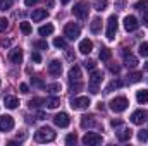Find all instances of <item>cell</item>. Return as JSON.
Instances as JSON below:
<instances>
[{
    "instance_id": "cell-54",
    "label": "cell",
    "mask_w": 148,
    "mask_h": 146,
    "mask_svg": "<svg viewBox=\"0 0 148 146\" xmlns=\"http://www.w3.org/2000/svg\"><path fill=\"white\" fill-rule=\"evenodd\" d=\"M47 7L52 9V7H53V0H47Z\"/></svg>"
},
{
    "instance_id": "cell-16",
    "label": "cell",
    "mask_w": 148,
    "mask_h": 146,
    "mask_svg": "<svg viewBox=\"0 0 148 146\" xmlns=\"http://www.w3.org/2000/svg\"><path fill=\"white\" fill-rule=\"evenodd\" d=\"M48 72L52 74V76H60V72H62V64L59 60H52L48 64Z\"/></svg>"
},
{
    "instance_id": "cell-6",
    "label": "cell",
    "mask_w": 148,
    "mask_h": 146,
    "mask_svg": "<svg viewBox=\"0 0 148 146\" xmlns=\"http://www.w3.org/2000/svg\"><path fill=\"white\" fill-rule=\"evenodd\" d=\"M102 141H103V138H102V134H98V132H86L84 138H83V145H86V146L100 145Z\"/></svg>"
},
{
    "instance_id": "cell-2",
    "label": "cell",
    "mask_w": 148,
    "mask_h": 146,
    "mask_svg": "<svg viewBox=\"0 0 148 146\" xmlns=\"http://www.w3.org/2000/svg\"><path fill=\"white\" fill-rule=\"evenodd\" d=\"M110 110L112 112H115V113H121V112H124V110L127 108V105H129V102H127V98L126 96H115V98H112L110 100Z\"/></svg>"
},
{
    "instance_id": "cell-25",
    "label": "cell",
    "mask_w": 148,
    "mask_h": 146,
    "mask_svg": "<svg viewBox=\"0 0 148 146\" xmlns=\"http://www.w3.org/2000/svg\"><path fill=\"white\" fill-rule=\"evenodd\" d=\"M119 88H122V81H121V79H114V81L109 83V86L105 88V93H110V91L119 89Z\"/></svg>"
},
{
    "instance_id": "cell-43",
    "label": "cell",
    "mask_w": 148,
    "mask_h": 146,
    "mask_svg": "<svg viewBox=\"0 0 148 146\" xmlns=\"http://www.w3.org/2000/svg\"><path fill=\"white\" fill-rule=\"evenodd\" d=\"M31 60L36 62V64H40V62H41V55H40L38 52H33V53H31Z\"/></svg>"
},
{
    "instance_id": "cell-33",
    "label": "cell",
    "mask_w": 148,
    "mask_h": 146,
    "mask_svg": "<svg viewBox=\"0 0 148 146\" xmlns=\"http://www.w3.org/2000/svg\"><path fill=\"white\" fill-rule=\"evenodd\" d=\"M83 89V83H79V81H71V91L73 93H77V91H81Z\"/></svg>"
},
{
    "instance_id": "cell-36",
    "label": "cell",
    "mask_w": 148,
    "mask_h": 146,
    "mask_svg": "<svg viewBox=\"0 0 148 146\" xmlns=\"http://www.w3.org/2000/svg\"><path fill=\"white\" fill-rule=\"evenodd\" d=\"M138 52H140L141 57H148V43H141L140 48H138Z\"/></svg>"
},
{
    "instance_id": "cell-56",
    "label": "cell",
    "mask_w": 148,
    "mask_h": 146,
    "mask_svg": "<svg viewBox=\"0 0 148 146\" xmlns=\"http://www.w3.org/2000/svg\"><path fill=\"white\" fill-rule=\"evenodd\" d=\"M0 45H2V46H9V40H5V41H2Z\"/></svg>"
},
{
    "instance_id": "cell-50",
    "label": "cell",
    "mask_w": 148,
    "mask_h": 146,
    "mask_svg": "<svg viewBox=\"0 0 148 146\" xmlns=\"http://www.w3.org/2000/svg\"><path fill=\"white\" fill-rule=\"evenodd\" d=\"M110 71L114 74H119V71H121V69H119V65H114V64H112V65H110Z\"/></svg>"
},
{
    "instance_id": "cell-26",
    "label": "cell",
    "mask_w": 148,
    "mask_h": 146,
    "mask_svg": "<svg viewBox=\"0 0 148 146\" xmlns=\"http://www.w3.org/2000/svg\"><path fill=\"white\" fill-rule=\"evenodd\" d=\"M38 33H40V36H50L53 33V26L52 24H45V26H41L38 29Z\"/></svg>"
},
{
    "instance_id": "cell-58",
    "label": "cell",
    "mask_w": 148,
    "mask_h": 146,
    "mask_svg": "<svg viewBox=\"0 0 148 146\" xmlns=\"http://www.w3.org/2000/svg\"><path fill=\"white\" fill-rule=\"evenodd\" d=\"M145 67H147V69H148V62H147V64H145Z\"/></svg>"
},
{
    "instance_id": "cell-11",
    "label": "cell",
    "mask_w": 148,
    "mask_h": 146,
    "mask_svg": "<svg viewBox=\"0 0 148 146\" xmlns=\"http://www.w3.org/2000/svg\"><path fill=\"white\" fill-rule=\"evenodd\" d=\"M147 119H148V113L145 110H134V112L131 113V122L136 124V126L143 124V120H147Z\"/></svg>"
},
{
    "instance_id": "cell-31",
    "label": "cell",
    "mask_w": 148,
    "mask_h": 146,
    "mask_svg": "<svg viewBox=\"0 0 148 146\" xmlns=\"http://www.w3.org/2000/svg\"><path fill=\"white\" fill-rule=\"evenodd\" d=\"M35 48H38V50H48V43L45 40H38V41H35Z\"/></svg>"
},
{
    "instance_id": "cell-5",
    "label": "cell",
    "mask_w": 148,
    "mask_h": 146,
    "mask_svg": "<svg viewBox=\"0 0 148 146\" xmlns=\"http://www.w3.org/2000/svg\"><path fill=\"white\" fill-rule=\"evenodd\" d=\"M81 35V28L76 24V23H69V24H66V28H64V36L69 38V40H76V38Z\"/></svg>"
},
{
    "instance_id": "cell-1",
    "label": "cell",
    "mask_w": 148,
    "mask_h": 146,
    "mask_svg": "<svg viewBox=\"0 0 148 146\" xmlns=\"http://www.w3.org/2000/svg\"><path fill=\"white\" fill-rule=\"evenodd\" d=\"M55 132H53V129L52 127H41V129H38L36 132H35V139H36V143H52L53 139H55Z\"/></svg>"
},
{
    "instance_id": "cell-27",
    "label": "cell",
    "mask_w": 148,
    "mask_h": 146,
    "mask_svg": "<svg viewBox=\"0 0 148 146\" xmlns=\"http://www.w3.org/2000/svg\"><path fill=\"white\" fill-rule=\"evenodd\" d=\"M141 77H143V74H141V72H131L129 76H127V83H129V84L140 83V81H141Z\"/></svg>"
},
{
    "instance_id": "cell-51",
    "label": "cell",
    "mask_w": 148,
    "mask_h": 146,
    "mask_svg": "<svg viewBox=\"0 0 148 146\" xmlns=\"http://www.w3.org/2000/svg\"><path fill=\"white\" fill-rule=\"evenodd\" d=\"M110 126H112V127H117V126H121V120H119V119H117V120L114 119V120L110 122Z\"/></svg>"
},
{
    "instance_id": "cell-48",
    "label": "cell",
    "mask_w": 148,
    "mask_h": 146,
    "mask_svg": "<svg viewBox=\"0 0 148 146\" xmlns=\"http://www.w3.org/2000/svg\"><path fill=\"white\" fill-rule=\"evenodd\" d=\"M19 89H21V93H28V91H29V86H28V84H24V83H23V84H21V86H19Z\"/></svg>"
},
{
    "instance_id": "cell-49",
    "label": "cell",
    "mask_w": 148,
    "mask_h": 146,
    "mask_svg": "<svg viewBox=\"0 0 148 146\" xmlns=\"http://www.w3.org/2000/svg\"><path fill=\"white\" fill-rule=\"evenodd\" d=\"M40 0H24V3L28 5V7H31V5H35V3H38Z\"/></svg>"
},
{
    "instance_id": "cell-20",
    "label": "cell",
    "mask_w": 148,
    "mask_h": 146,
    "mask_svg": "<svg viewBox=\"0 0 148 146\" xmlns=\"http://www.w3.org/2000/svg\"><path fill=\"white\" fill-rule=\"evenodd\" d=\"M131 136H133V131H131V129H121V131L117 132V139H119L121 143L129 141V139H131Z\"/></svg>"
},
{
    "instance_id": "cell-42",
    "label": "cell",
    "mask_w": 148,
    "mask_h": 146,
    "mask_svg": "<svg viewBox=\"0 0 148 146\" xmlns=\"http://www.w3.org/2000/svg\"><path fill=\"white\" fill-rule=\"evenodd\" d=\"M84 67H86L88 71H93V69L97 67V64H95V60H86V62H84Z\"/></svg>"
},
{
    "instance_id": "cell-4",
    "label": "cell",
    "mask_w": 148,
    "mask_h": 146,
    "mask_svg": "<svg viewBox=\"0 0 148 146\" xmlns=\"http://www.w3.org/2000/svg\"><path fill=\"white\" fill-rule=\"evenodd\" d=\"M117 29H119V21L115 16H110L109 21H107V40H114L117 35Z\"/></svg>"
},
{
    "instance_id": "cell-23",
    "label": "cell",
    "mask_w": 148,
    "mask_h": 146,
    "mask_svg": "<svg viewBox=\"0 0 148 146\" xmlns=\"http://www.w3.org/2000/svg\"><path fill=\"white\" fill-rule=\"evenodd\" d=\"M90 29H91V33H100L102 31V19L100 17H95L93 21H91V24H90Z\"/></svg>"
},
{
    "instance_id": "cell-18",
    "label": "cell",
    "mask_w": 148,
    "mask_h": 146,
    "mask_svg": "<svg viewBox=\"0 0 148 146\" xmlns=\"http://www.w3.org/2000/svg\"><path fill=\"white\" fill-rule=\"evenodd\" d=\"M59 105H60V98H59V96H48V98L45 100V107L50 108V110L57 108Z\"/></svg>"
},
{
    "instance_id": "cell-52",
    "label": "cell",
    "mask_w": 148,
    "mask_h": 146,
    "mask_svg": "<svg viewBox=\"0 0 148 146\" xmlns=\"http://www.w3.org/2000/svg\"><path fill=\"white\" fill-rule=\"evenodd\" d=\"M36 119H38V120H43V119H45V113H43V112H38V113H36Z\"/></svg>"
},
{
    "instance_id": "cell-15",
    "label": "cell",
    "mask_w": 148,
    "mask_h": 146,
    "mask_svg": "<svg viewBox=\"0 0 148 146\" xmlns=\"http://www.w3.org/2000/svg\"><path fill=\"white\" fill-rule=\"evenodd\" d=\"M93 50V41L91 40H81V43H79V52L81 53H84V55H88L90 52Z\"/></svg>"
},
{
    "instance_id": "cell-28",
    "label": "cell",
    "mask_w": 148,
    "mask_h": 146,
    "mask_svg": "<svg viewBox=\"0 0 148 146\" xmlns=\"http://www.w3.org/2000/svg\"><path fill=\"white\" fill-rule=\"evenodd\" d=\"M95 10H98V12H102V10H105L107 9V5H109V2L107 0H95Z\"/></svg>"
},
{
    "instance_id": "cell-24",
    "label": "cell",
    "mask_w": 148,
    "mask_h": 146,
    "mask_svg": "<svg viewBox=\"0 0 148 146\" xmlns=\"http://www.w3.org/2000/svg\"><path fill=\"white\" fill-rule=\"evenodd\" d=\"M81 79V69L77 65H73L69 71V81H79Z\"/></svg>"
},
{
    "instance_id": "cell-41",
    "label": "cell",
    "mask_w": 148,
    "mask_h": 146,
    "mask_svg": "<svg viewBox=\"0 0 148 146\" xmlns=\"http://www.w3.org/2000/svg\"><path fill=\"white\" fill-rule=\"evenodd\" d=\"M7 28H9V21L5 17H0V33H3Z\"/></svg>"
},
{
    "instance_id": "cell-14",
    "label": "cell",
    "mask_w": 148,
    "mask_h": 146,
    "mask_svg": "<svg viewBox=\"0 0 148 146\" xmlns=\"http://www.w3.org/2000/svg\"><path fill=\"white\" fill-rule=\"evenodd\" d=\"M9 60L12 64H21L23 62V50L21 48H12L9 52Z\"/></svg>"
},
{
    "instance_id": "cell-53",
    "label": "cell",
    "mask_w": 148,
    "mask_h": 146,
    "mask_svg": "<svg viewBox=\"0 0 148 146\" xmlns=\"http://www.w3.org/2000/svg\"><path fill=\"white\" fill-rule=\"evenodd\" d=\"M67 59H69V60H74V59H76V55H74L73 52H67Z\"/></svg>"
},
{
    "instance_id": "cell-22",
    "label": "cell",
    "mask_w": 148,
    "mask_h": 146,
    "mask_svg": "<svg viewBox=\"0 0 148 146\" xmlns=\"http://www.w3.org/2000/svg\"><path fill=\"white\" fill-rule=\"evenodd\" d=\"M3 103H5V107L7 108H17V105H19V100L16 98V96H5L3 98Z\"/></svg>"
},
{
    "instance_id": "cell-38",
    "label": "cell",
    "mask_w": 148,
    "mask_h": 146,
    "mask_svg": "<svg viewBox=\"0 0 148 146\" xmlns=\"http://www.w3.org/2000/svg\"><path fill=\"white\" fill-rule=\"evenodd\" d=\"M138 141L147 143L148 141V131H140V132H138Z\"/></svg>"
},
{
    "instance_id": "cell-32",
    "label": "cell",
    "mask_w": 148,
    "mask_h": 146,
    "mask_svg": "<svg viewBox=\"0 0 148 146\" xmlns=\"http://www.w3.org/2000/svg\"><path fill=\"white\" fill-rule=\"evenodd\" d=\"M14 0H0V10H9Z\"/></svg>"
},
{
    "instance_id": "cell-3",
    "label": "cell",
    "mask_w": 148,
    "mask_h": 146,
    "mask_svg": "<svg viewBox=\"0 0 148 146\" xmlns=\"http://www.w3.org/2000/svg\"><path fill=\"white\" fill-rule=\"evenodd\" d=\"M73 12L77 19H86L88 17V12H90V3L88 2H77L74 5Z\"/></svg>"
},
{
    "instance_id": "cell-39",
    "label": "cell",
    "mask_w": 148,
    "mask_h": 146,
    "mask_svg": "<svg viewBox=\"0 0 148 146\" xmlns=\"http://www.w3.org/2000/svg\"><path fill=\"white\" fill-rule=\"evenodd\" d=\"M47 89H48V91H52V93L60 91V84H59V83H52V84H48V86H47Z\"/></svg>"
},
{
    "instance_id": "cell-47",
    "label": "cell",
    "mask_w": 148,
    "mask_h": 146,
    "mask_svg": "<svg viewBox=\"0 0 148 146\" xmlns=\"http://www.w3.org/2000/svg\"><path fill=\"white\" fill-rule=\"evenodd\" d=\"M90 93L91 95H97L98 93V86L97 84H90Z\"/></svg>"
},
{
    "instance_id": "cell-34",
    "label": "cell",
    "mask_w": 148,
    "mask_h": 146,
    "mask_svg": "<svg viewBox=\"0 0 148 146\" xmlns=\"http://www.w3.org/2000/svg\"><path fill=\"white\" fill-rule=\"evenodd\" d=\"M147 7H148V0H138L134 3V9H138V10H145Z\"/></svg>"
},
{
    "instance_id": "cell-46",
    "label": "cell",
    "mask_w": 148,
    "mask_h": 146,
    "mask_svg": "<svg viewBox=\"0 0 148 146\" xmlns=\"http://www.w3.org/2000/svg\"><path fill=\"white\" fill-rule=\"evenodd\" d=\"M31 83H33L35 86H43V83H41L40 77H31Z\"/></svg>"
},
{
    "instance_id": "cell-12",
    "label": "cell",
    "mask_w": 148,
    "mask_h": 146,
    "mask_svg": "<svg viewBox=\"0 0 148 146\" xmlns=\"http://www.w3.org/2000/svg\"><path fill=\"white\" fill-rule=\"evenodd\" d=\"M122 55H124V64H126L129 69H134V67L138 65V59H136L134 55H131V53L127 52V48H124Z\"/></svg>"
},
{
    "instance_id": "cell-7",
    "label": "cell",
    "mask_w": 148,
    "mask_h": 146,
    "mask_svg": "<svg viewBox=\"0 0 148 146\" xmlns=\"http://www.w3.org/2000/svg\"><path fill=\"white\" fill-rule=\"evenodd\" d=\"M90 105H91V102H90L88 96H77V98L71 100V107L74 110H86Z\"/></svg>"
},
{
    "instance_id": "cell-19",
    "label": "cell",
    "mask_w": 148,
    "mask_h": 146,
    "mask_svg": "<svg viewBox=\"0 0 148 146\" xmlns=\"http://www.w3.org/2000/svg\"><path fill=\"white\" fill-rule=\"evenodd\" d=\"M47 16H48V12L45 10V9H36V10H33V14H31V19L38 23V21H43V19H47Z\"/></svg>"
},
{
    "instance_id": "cell-55",
    "label": "cell",
    "mask_w": 148,
    "mask_h": 146,
    "mask_svg": "<svg viewBox=\"0 0 148 146\" xmlns=\"http://www.w3.org/2000/svg\"><path fill=\"white\" fill-rule=\"evenodd\" d=\"M103 108H105V103L100 102V103H98V110H103Z\"/></svg>"
},
{
    "instance_id": "cell-8",
    "label": "cell",
    "mask_w": 148,
    "mask_h": 146,
    "mask_svg": "<svg viewBox=\"0 0 148 146\" xmlns=\"http://www.w3.org/2000/svg\"><path fill=\"white\" fill-rule=\"evenodd\" d=\"M53 124L57 126V127H69V124H71V119H69V115L66 113V112H60V113H57L55 117H53Z\"/></svg>"
},
{
    "instance_id": "cell-10",
    "label": "cell",
    "mask_w": 148,
    "mask_h": 146,
    "mask_svg": "<svg viewBox=\"0 0 148 146\" xmlns=\"http://www.w3.org/2000/svg\"><path fill=\"white\" fill-rule=\"evenodd\" d=\"M12 129H14V119L10 115H2L0 117V131L7 132V131H12Z\"/></svg>"
},
{
    "instance_id": "cell-21",
    "label": "cell",
    "mask_w": 148,
    "mask_h": 146,
    "mask_svg": "<svg viewBox=\"0 0 148 146\" xmlns=\"http://www.w3.org/2000/svg\"><path fill=\"white\" fill-rule=\"evenodd\" d=\"M136 102H138L140 105L148 103V89H140V91H136Z\"/></svg>"
},
{
    "instance_id": "cell-37",
    "label": "cell",
    "mask_w": 148,
    "mask_h": 146,
    "mask_svg": "<svg viewBox=\"0 0 148 146\" xmlns=\"http://www.w3.org/2000/svg\"><path fill=\"white\" fill-rule=\"evenodd\" d=\"M21 31H23L24 35H29V33H31V24H29V23H21Z\"/></svg>"
},
{
    "instance_id": "cell-40",
    "label": "cell",
    "mask_w": 148,
    "mask_h": 146,
    "mask_svg": "<svg viewBox=\"0 0 148 146\" xmlns=\"http://www.w3.org/2000/svg\"><path fill=\"white\" fill-rule=\"evenodd\" d=\"M76 141H77L76 134H67L66 136V145H76Z\"/></svg>"
},
{
    "instance_id": "cell-17",
    "label": "cell",
    "mask_w": 148,
    "mask_h": 146,
    "mask_svg": "<svg viewBox=\"0 0 148 146\" xmlns=\"http://www.w3.org/2000/svg\"><path fill=\"white\" fill-rule=\"evenodd\" d=\"M102 79H103V72L102 71H97V69H93L91 71V76H90V84H100L102 83Z\"/></svg>"
},
{
    "instance_id": "cell-30",
    "label": "cell",
    "mask_w": 148,
    "mask_h": 146,
    "mask_svg": "<svg viewBox=\"0 0 148 146\" xmlns=\"http://www.w3.org/2000/svg\"><path fill=\"white\" fill-rule=\"evenodd\" d=\"M110 57H112V53H110V50L109 48H105V46H102V50H100V60H110Z\"/></svg>"
},
{
    "instance_id": "cell-13",
    "label": "cell",
    "mask_w": 148,
    "mask_h": 146,
    "mask_svg": "<svg viewBox=\"0 0 148 146\" xmlns=\"http://www.w3.org/2000/svg\"><path fill=\"white\" fill-rule=\"evenodd\" d=\"M98 126V122H97V119L93 117V115H84V117H81V127L83 129H91V127H97Z\"/></svg>"
},
{
    "instance_id": "cell-29",
    "label": "cell",
    "mask_w": 148,
    "mask_h": 146,
    "mask_svg": "<svg viewBox=\"0 0 148 146\" xmlns=\"http://www.w3.org/2000/svg\"><path fill=\"white\" fill-rule=\"evenodd\" d=\"M41 105H45V98H31L29 100V107L31 108H38V107H41Z\"/></svg>"
},
{
    "instance_id": "cell-9",
    "label": "cell",
    "mask_w": 148,
    "mask_h": 146,
    "mask_svg": "<svg viewBox=\"0 0 148 146\" xmlns=\"http://www.w3.org/2000/svg\"><path fill=\"white\" fill-rule=\"evenodd\" d=\"M138 26H140V23H138V19H136L134 16H126V17H124V29H126L127 33L136 31Z\"/></svg>"
},
{
    "instance_id": "cell-45",
    "label": "cell",
    "mask_w": 148,
    "mask_h": 146,
    "mask_svg": "<svg viewBox=\"0 0 148 146\" xmlns=\"http://www.w3.org/2000/svg\"><path fill=\"white\" fill-rule=\"evenodd\" d=\"M124 5H126V0H117L115 2V9H119V10H122Z\"/></svg>"
},
{
    "instance_id": "cell-44",
    "label": "cell",
    "mask_w": 148,
    "mask_h": 146,
    "mask_svg": "<svg viewBox=\"0 0 148 146\" xmlns=\"http://www.w3.org/2000/svg\"><path fill=\"white\" fill-rule=\"evenodd\" d=\"M141 12H143V24L148 28V7L145 9V10H141Z\"/></svg>"
},
{
    "instance_id": "cell-57",
    "label": "cell",
    "mask_w": 148,
    "mask_h": 146,
    "mask_svg": "<svg viewBox=\"0 0 148 146\" xmlns=\"http://www.w3.org/2000/svg\"><path fill=\"white\" fill-rule=\"evenodd\" d=\"M60 2H62V3H64V5H66V3H69V2H71V0H60Z\"/></svg>"
},
{
    "instance_id": "cell-59",
    "label": "cell",
    "mask_w": 148,
    "mask_h": 146,
    "mask_svg": "<svg viewBox=\"0 0 148 146\" xmlns=\"http://www.w3.org/2000/svg\"><path fill=\"white\" fill-rule=\"evenodd\" d=\"M0 83H2V81H0Z\"/></svg>"
},
{
    "instance_id": "cell-35",
    "label": "cell",
    "mask_w": 148,
    "mask_h": 146,
    "mask_svg": "<svg viewBox=\"0 0 148 146\" xmlns=\"http://www.w3.org/2000/svg\"><path fill=\"white\" fill-rule=\"evenodd\" d=\"M53 45H55L57 48H66V46H67V43H66L64 38H55V40H53Z\"/></svg>"
}]
</instances>
